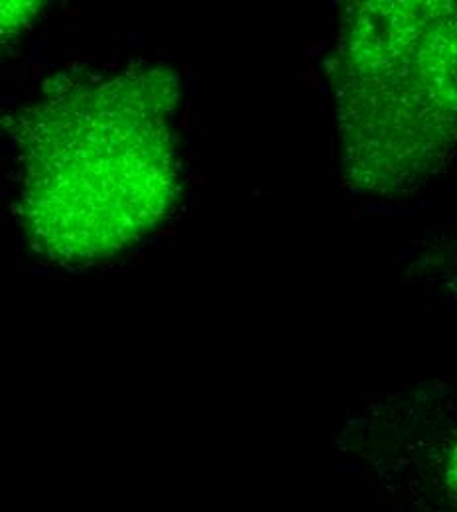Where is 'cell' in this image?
Returning a JSON list of instances; mask_svg holds the SVG:
<instances>
[{"instance_id": "cell-1", "label": "cell", "mask_w": 457, "mask_h": 512, "mask_svg": "<svg viewBox=\"0 0 457 512\" xmlns=\"http://www.w3.org/2000/svg\"><path fill=\"white\" fill-rule=\"evenodd\" d=\"M178 73L140 62L62 75L18 117L12 217L48 262L115 260L172 215L182 192Z\"/></svg>"}, {"instance_id": "cell-2", "label": "cell", "mask_w": 457, "mask_h": 512, "mask_svg": "<svg viewBox=\"0 0 457 512\" xmlns=\"http://www.w3.org/2000/svg\"><path fill=\"white\" fill-rule=\"evenodd\" d=\"M347 182L410 192L457 148V4L355 2L331 69Z\"/></svg>"}, {"instance_id": "cell-3", "label": "cell", "mask_w": 457, "mask_h": 512, "mask_svg": "<svg viewBox=\"0 0 457 512\" xmlns=\"http://www.w3.org/2000/svg\"><path fill=\"white\" fill-rule=\"evenodd\" d=\"M450 473H452V485L456 487V495H457V446L454 448V453H452V461H450Z\"/></svg>"}]
</instances>
